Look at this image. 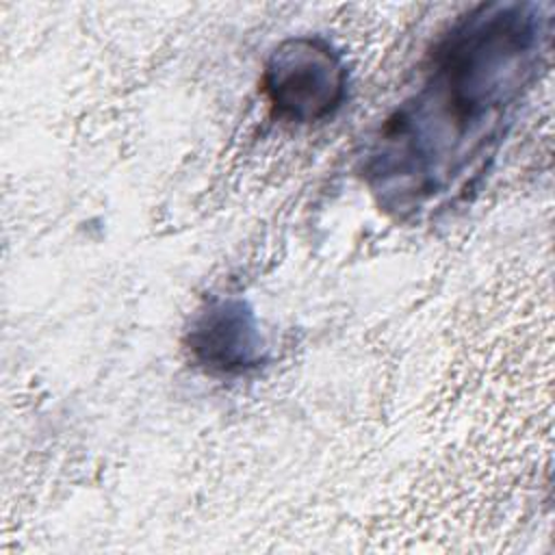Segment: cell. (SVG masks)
I'll list each match as a JSON object with an SVG mask.
<instances>
[{
    "instance_id": "1",
    "label": "cell",
    "mask_w": 555,
    "mask_h": 555,
    "mask_svg": "<svg viewBox=\"0 0 555 555\" xmlns=\"http://www.w3.org/2000/svg\"><path fill=\"white\" fill-rule=\"evenodd\" d=\"M551 41V4L499 0L460 15L358 156L377 208L401 223H425L468 204L538 82Z\"/></svg>"
},
{
    "instance_id": "2",
    "label": "cell",
    "mask_w": 555,
    "mask_h": 555,
    "mask_svg": "<svg viewBox=\"0 0 555 555\" xmlns=\"http://www.w3.org/2000/svg\"><path fill=\"white\" fill-rule=\"evenodd\" d=\"M260 91L275 119L310 126L330 119L345 104L349 69L325 37L295 35L269 52Z\"/></svg>"
},
{
    "instance_id": "3",
    "label": "cell",
    "mask_w": 555,
    "mask_h": 555,
    "mask_svg": "<svg viewBox=\"0 0 555 555\" xmlns=\"http://www.w3.org/2000/svg\"><path fill=\"white\" fill-rule=\"evenodd\" d=\"M184 347L212 377H243L264 364V338L254 308L238 295H212L193 314Z\"/></svg>"
}]
</instances>
